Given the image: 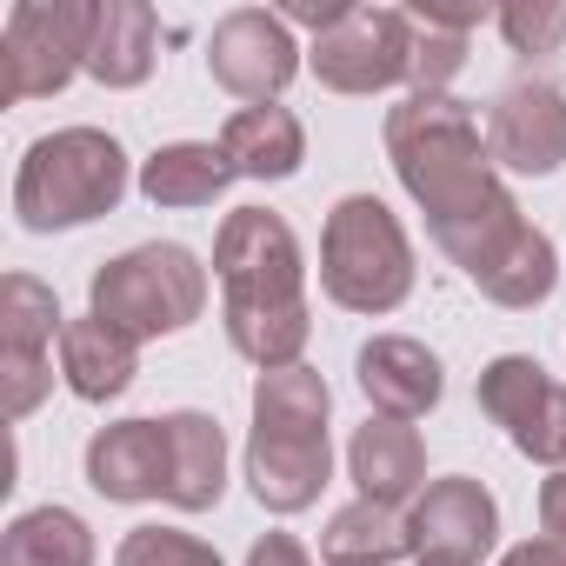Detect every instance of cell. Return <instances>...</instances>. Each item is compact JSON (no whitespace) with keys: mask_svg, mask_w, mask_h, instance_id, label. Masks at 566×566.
<instances>
[{"mask_svg":"<svg viewBox=\"0 0 566 566\" xmlns=\"http://www.w3.org/2000/svg\"><path fill=\"white\" fill-rule=\"evenodd\" d=\"M387 154L400 187L420 200L433 240L453 253V266L480 280L533 233L513 207V193L493 174V154L480 140V114L453 94H407L387 114Z\"/></svg>","mask_w":566,"mask_h":566,"instance_id":"1","label":"cell"},{"mask_svg":"<svg viewBox=\"0 0 566 566\" xmlns=\"http://www.w3.org/2000/svg\"><path fill=\"white\" fill-rule=\"evenodd\" d=\"M213 273L227 294V340L260 374L301 367L307 354V266L301 240L273 207H233L213 240Z\"/></svg>","mask_w":566,"mask_h":566,"instance_id":"2","label":"cell"},{"mask_svg":"<svg viewBox=\"0 0 566 566\" xmlns=\"http://www.w3.org/2000/svg\"><path fill=\"white\" fill-rule=\"evenodd\" d=\"M127 193V154L101 127H61L41 134L14 174V213L28 233H61L114 213Z\"/></svg>","mask_w":566,"mask_h":566,"instance_id":"3","label":"cell"},{"mask_svg":"<svg viewBox=\"0 0 566 566\" xmlns=\"http://www.w3.org/2000/svg\"><path fill=\"white\" fill-rule=\"evenodd\" d=\"M321 287L347 314H394L413 294V247L387 200L347 193L321 233Z\"/></svg>","mask_w":566,"mask_h":566,"instance_id":"4","label":"cell"},{"mask_svg":"<svg viewBox=\"0 0 566 566\" xmlns=\"http://www.w3.org/2000/svg\"><path fill=\"white\" fill-rule=\"evenodd\" d=\"M94 314L107 327H120L127 340L180 334L207 314V266L174 240L127 247L120 260H107L94 273Z\"/></svg>","mask_w":566,"mask_h":566,"instance_id":"5","label":"cell"},{"mask_svg":"<svg viewBox=\"0 0 566 566\" xmlns=\"http://www.w3.org/2000/svg\"><path fill=\"white\" fill-rule=\"evenodd\" d=\"M101 0H21L0 34V101H41L61 94L87 67Z\"/></svg>","mask_w":566,"mask_h":566,"instance_id":"6","label":"cell"},{"mask_svg":"<svg viewBox=\"0 0 566 566\" xmlns=\"http://www.w3.org/2000/svg\"><path fill=\"white\" fill-rule=\"evenodd\" d=\"M314 74L334 94H387L413 87V21L407 8H347L327 34H314Z\"/></svg>","mask_w":566,"mask_h":566,"instance_id":"7","label":"cell"},{"mask_svg":"<svg viewBox=\"0 0 566 566\" xmlns=\"http://www.w3.org/2000/svg\"><path fill=\"white\" fill-rule=\"evenodd\" d=\"M480 413L493 427H506V440L539 460V467H566V380H553L539 360L526 354H500L480 374Z\"/></svg>","mask_w":566,"mask_h":566,"instance_id":"8","label":"cell"},{"mask_svg":"<svg viewBox=\"0 0 566 566\" xmlns=\"http://www.w3.org/2000/svg\"><path fill=\"white\" fill-rule=\"evenodd\" d=\"M207 74L247 101V107H266L280 87L301 74V48L287 34V21L266 14V8H233L213 34H207Z\"/></svg>","mask_w":566,"mask_h":566,"instance_id":"9","label":"cell"},{"mask_svg":"<svg viewBox=\"0 0 566 566\" xmlns=\"http://www.w3.org/2000/svg\"><path fill=\"white\" fill-rule=\"evenodd\" d=\"M413 526V553L433 566H480L500 539V506L480 480L453 473V480H427V493L407 513Z\"/></svg>","mask_w":566,"mask_h":566,"instance_id":"10","label":"cell"},{"mask_svg":"<svg viewBox=\"0 0 566 566\" xmlns=\"http://www.w3.org/2000/svg\"><path fill=\"white\" fill-rule=\"evenodd\" d=\"M486 154L506 174H553L566 160V94L553 81H513L486 114Z\"/></svg>","mask_w":566,"mask_h":566,"instance_id":"11","label":"cell"},{"mask_svg":"<svg viewBox=\"0 0 566 566\" xmlns=\"http://www.w3.org/2000/svg\"><path fill=\"white\" fill-rule=\"evenodd\" d=\"M334 473L327 427H253L247 440V486L266 513H301L321 500Z\"/></svg>","mask_w":566,"mask_h":566,"instance_id":"12","label":"cell"},{"mask_svg":"<svg viewBox=\"0 0 566 566\" xmlns=\"http://www.w3.org/2000/svg\"><path fill=\"white\" fill-rule=\"evenodd\" d=\"M87 486L101 500H167V420H114L87 440Z\"/></svg>","mask_w":566,"mask_h":566,"instance_id":"13","label":"cell"},{"mask_svg":"<svg viewBox=\"0 0 566 566\" xmlns=\"http://www.w3.org/2000/svg\"><path fill=\"white\" fill-rule=\"evenodd\" d=\"M360 394H367L374 413H387V420H420V413L440 407L447 374H440V360H433L420 340H407V334H374V340L360 347Z\"/></svg>","mask_w":566,"mask_h":566,"instance_id":"14","label":"cell"},{"mask_svg":"<svg viewBox=\"0 0 566 566\" xmlns=\"http://www.w3.org/2000/svg\"><path fill=\"white\" fill-rule=\"evenodd\" d=\"M347 473H354L360 500H374V506H407V500L427 493V447H420V433H413L407 420L374 413V420L354 427V440H347Z\"/></svg>","mask_w":566,"mask_h":566,"instance_id":"15","label":"cell"},{"mask_svg":"<svg viewBox=\"0 0 566 566\" xmlns=\"http://www.w3.org/2000/svg\"><path fill=\"white\" fill-rule=\"evenodd\" d=\"M227 493V433L213 413H167V506L207 513Z\"/></svg>","mask_w":566,"mask_h":566,"instance_id":"16","label":"cell"},{"mask_svg":"<svg viewBox=\"0 0 566 566\" xmlns=\"http://www.w3.org/2000/svg\"><path fill=\"white\" fill-rule=\"evenodd\" d=\"M160 54V21L147 0H101L94 8V41H87V74L101 87H140Z\"/></svg>","mask_w":566,"mask_h":566,"instance_id":"17","label":"cell"},{"mask_svg":"<svg viewBox=\"0 0 566 566\" xmlns=\"http://www.w3.org/2000/svg\"><path fill=\"white\" fill-rule=\"evenodd\" d=\"M134 367H140V340H127L120 327H107L101 314H81L67 321L61 334V380L81 394V400H114L134 387Z\"/></svg>","mask_w":566,"mask_h":566,"instance_id":"18","label":"cell"},{"mask_svg":"<svg viewBox=\"0 0 566 566\" xmlns=\"http://www.w3.org/2000/svg\"><path fill=\"white\" fill-rule=\"evenodd\" d=\"M220 154H227V167L240 180H287L307 160V134H301V120L287 107L266 101V107H240L220 127Z\"/></svg>","mask_w":566,"mask_h":566,"instance_id":"19","label":"cell"},{"mask_svg":"<svg viewBox=\"0 0 566 566\" xmlns=\"http://www.w3.org/2000/svg\"><path fill=\"white\" fill-rule=\"evenodd\" d=\"M227 180H240L220 154V140H174V147H154L140 160V193L167 213H187V207H213L227 193Z\"/></svg>","mask_w":566,"mask_h":566,"instance_id":"20","label":"cell"},{"mask_svg":"<svg viewBox=\"0 0 566 566\" xmlns=\"http://www.w3.org/2000/svg\"><path fill=\"white\" fill-rule=\"evenodd\" d=\"M413 553V526L400 506H374V500H354L327 520L321 533V559L327 566H394Z\"/></svg>","mask_w":566,"mask_h":566,"instance_id":"21","label":"cell"},{"mask_svg":"<svg viewBox=\"0 0 566 566\" xmlns=\"http://www.w3.org/2000/svg\"><path fill=\"white\" fill-rule=\"evenodd\" d=\"M413 94H447V81L467 67V41L480 28V8H433V0H413Z\"/></svg>","mask_w":566,"mask_h":566,"instance_id":"22","label":"cell"},{"mask_svg":"<svg viewBox=\"0 0 566 566\" xmlns=\"http://www.w3.org/2000/svg\"><path fill=\"white\" fill-rule=\"evenodd\" d=\"M0 566H94V533L67 506H34L0 539Z\"/></svg>","mask_w":566,"mask_h":566,"instance_id":"23","label":"cell"},{"mask_svg":"<svg viewBox=\"0 0 566 566\" xmlns=\"http://www.w3.org/2000/svg\"><path fill=\"white\" fill-rule=\"evenodd\" d=\"M54 334H67L54 287H41L34 273L0 280V360H48Z\"/></svg>","mask_w":566,"mask_h":566,"instance_id":"24","label":"cell"},{"mask_svg":"<svg viewBox=\"0 0 566 566\" xmlns=\"http://www.w3.org/2000/svg\"><path fill=\"white\" fill-rule=\"evenodd\" d=\"M327 380L314 367H280L253 380V427H327Z\"/></svg>","mask_w":566,"mask_h":566,"instance_id":"25","label":"cell"},{"mask_svg":"<svg viewBox=\"0 0 566 566\" xmlns=\"http://www.w3.org/2000/svg\"><path fill=\"white\" fill-rule=\"evenodd\" d=\"M114 566H220V553L180 526H134L114 546Z\"/></svg>","mask_w":566,"mask_h":566,"instance_id":"26","label":"cell"},{"mask_svg":"<svg viewBox=\"0 0 566 566\" xmlns=\"http://www.w3.org/2000/svg\"><path fill=\"white\" fill-rule=\"evenodd\" d=\"M500 34L513 54H553L566 41V8L559 0H513V8H500Z\"/></svg>","mask_w":566,"mask_h":566,"instance_id":"27","label":"cell"},{"mask_svg":"<svg viewBox=\"0 0 566 566\" xmlns=\"http://www.w3.org/2000/svg\"><path fill=\"white\" fill-rule=\"evenodd\" d=\"M54 387V360H0V407L8 420H28Z\"/></svg>","mask_w":566,"mask_h":566,"instance_id":"28","label":"cell"},{"mask_svg":"<svg viewBox=\"0 0 566 566\" xmlns=\"http://www.w3.org/2000/svg\"><path fill=\"white\" fill-rule=\"evenodd\" d=\"M247 566H314V559H307V546L294 533H266V539H253Z\"/></svg>","mask_w":566,"mask_h":566,"instance_id":"29","label":"cell"},{"mask_svg":"<svg viewBox=\"0 0 566 566\" xmlns=\"http://www.w3.org/2000/svg\"><path fill=\"white\" fill-rule=\"evenodd\" d=\"M539 526L546 539H566V467H553V480L539 486Z\"/></svg>","mask_w":566,"mask_h":566,"instance_id":"30","label":"cell"},{"mask_svg":"<svg viewBox=\"0 0 566 566\" xmlns=\"http://www.w3.org/2000/svg\"><path fill=\"white\" fill-rule=\"evenodd\" d=\"M500 566H566V539H546V533L539 539H520Z\"/></svg>","mask_w":566,"mask_h":566,"instance_id":"31","label":"cell"},{"mask_svg":"<svg viewBox=\"0 0 566 566\" xmlns=\"http://www.w3.org/2000/svg\"><path fill=\"white\" fill-rule=\"evenodd\" d=\"M420 566H433V559H420Z\"/></svg>","mask_w":566,"mask_h":566,"instance_id":"32","label":"cell"}]
</instances>
